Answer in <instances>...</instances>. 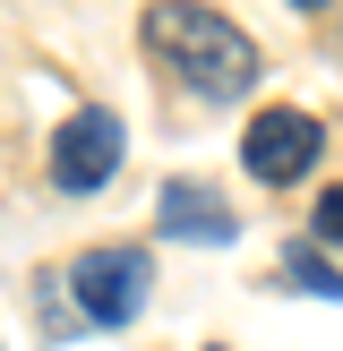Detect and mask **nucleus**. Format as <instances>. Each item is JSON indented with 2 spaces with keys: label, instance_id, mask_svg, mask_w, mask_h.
Here are the masks:
<instances>
[{
  "label": "nucleus",
  "instance_id": "nucleus-1",
  "mask_svg": "<svg viewBox=\"0 0 343 351\" xmlns=\"http://www.w3.org/2000/svg\"><path fill=\"white\" fill-rule=\"evenodd\" d=\"M137 43H146L198 103H240L257 86V43L223 9H206V0H146Z\"/></svg>",
  "mask_w": 343,
  "mask_h": 351
},
{
  "label": "nucleus",
  "instance_id": "nucleus-2",
  "mask_svg": "<svg viewBox=\"0 0 343 351\" xmlns=\"http://www.w3.org/2000/svg\"><path fill=\"white\" fill-rule=\"evenodd\" d=\"M146 291H154V257L129 249V240H103L69 266V300H78L86 326H129L146 308Z\"/></svg>",
  "mask_w": 343,
  "mask_h": 351
},
{
  "label": "nucleus",
  "instance_id": "nucleus-3",
  "mask_svg": "<svg viewBox=\"0 0 343 351\" xmlns=\"http://www.w3.org/2000/svg\"><path fill=\"white\" fill-rule=\"evenodd\" d=\"M120 154H129V129H120V112L86 103V112H69L60 129H51L43 171H51V189H60V197H95V189L120 171Z\"/></svg>",
  "mask_w": 343,
  "mask_h": 351
},
{
  "label": "nucleus",
  "instance_id": "nucleus-4",
  "mask_svg": "<svg viewBox=\"0 0 343 351\" xmlns=\"http://www.w3.org/2000/svg\"><path fill=\"white\" fill-rule=\"evenodd\" d=\"M318 154H326V129L309 112H292V103H274V112H257L249 129H240V163H249V180H266V189L309 180Z\"/></svg>",
  "mask_w": 343,
  "mask_h": 351
},
{
  "label": "nucleus",
  "instance_id": "nucleus-5",
  "mask_svg": "<svg viewBox=\"0 0 343 351\" xmlns=\"http://www.w3.org/2000/svg\"><path fill=\"white\" fill-rule=\"evenodd\" d=\"M154 223L172 232V249H232V232H240L232 197H223L215 180H163V197H154Z\"/></svg>",
  "mask_w": 343,
  "mask_h": 351
},
{
  "label": "nucleus",
  "instance_id": "nucleus-6",
  "mask_svg": "<svg viewBox=\"0 0 343 351\" xmlns=\"http://www.w3.org/2000/svg\"><path fill=\"white\" fill-rule=\"evenodd\" d=\"M283 283H292V291H318V300H343V266H326L309 240H292V249H283Z\"/></svg>",
  "mask_w": 343,
  "mask_h": 351
},
{
  "label": "nucleus",
  "instance_id": "nucleus-7",
  "mask_svg": "<svg viewBox=\"0 0 343 351\" xmlns=\"http://www.w3.org/2000/svg\"><path fill=\"white\" fill-rule=\"evenodd\" d=\"M318 240H326V249L343 240V189H326V197H318Z\"/></svg>",
  "mask_w": 343,
  "mask_h": 351
},
{
  "label": "nucleus",
  "instance_id": "nucleus-8",
  "mask_svg": "<svg viewBox=\"0 0 343 351\" xmlns=\"http://www.w3.org/2000/svg\"><path fill=\"white\" fill-rule=\"evenodd\" d=\"M292 9H326V0H292Z\"/></svg>",
  "mask_w": 343,
  "mask_h": 351
},
{
  "label": "nucleus",
  "instance_id": "nucleus-9",
  "mask_svg": "<svg viewBox=\"0 0 343 351\" xmlns=\"http://www.w3.org/2000/svg\"><path fill=\"white\" fill-rule=\"evenodd\" d=\"M206 351H223V343H206Z\"/></svg>",
  "mask_w": 343,
  "mask_h": 351
}]
</instances>
